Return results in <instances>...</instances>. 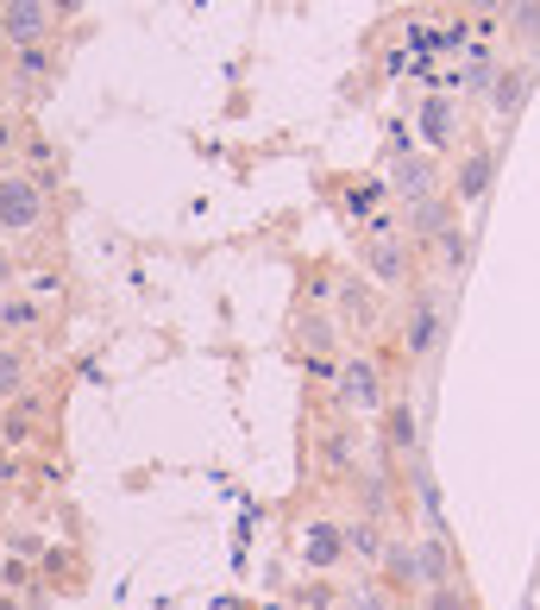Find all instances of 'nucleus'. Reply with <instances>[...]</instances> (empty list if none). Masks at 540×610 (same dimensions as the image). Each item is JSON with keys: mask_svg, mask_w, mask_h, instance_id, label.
<instances>
[{"mask_svg": "<svg viewBox=\"0 0 540 610\" xmlns=\"http://www.w3.org/2000/svg\"><path fill=\"white\" fill-rule=\"evenodd\" d=\"M44 208H51V189L44 177H25V170H0V234H39Z\"/></svg>", "mask_w": 540, "mask_h": 610, "instance_id": "obj_1", "label": "nucleus"}, {"mask_svg": "<svg viewBox=\"0 0 540 610\" xmlns=\"http://www.w3.org/2000/svg\"><path fill=\"white\" fill-rule=\"evenodd\" d=\"M340 396H346V410H359V415H371V410H384V372H377V359H365V353H352V359H340Z\"/></svg>", "mask_w": 540, "mask_h": 610, "instance_id": "obj_2", "label": "nucleus"}, {"mask_svg": "<svg viewBox=\"0 0 540 610\" xmlns=\"http://www.w3.org/2000/svg\"><path fill=\"white\" fill-rule=\"evenodd\" d=\"M7 44H44L51 39V0H0Z\"/></svg>", "mask_w": 540, "mask_h": 610, "instance_id": "obj_3", "label": "nucleus"}, {"mask_svg": "<svg viewBox=\"0 0 540 610\" xmlns=\"http://www.w3.org/2000/svg\"><path fill=\"white\" fill-rule=\"evenodd\" d=\"M390 189L408 201H427V196H440V164L434 158H415V152H403V158L390 164Z\"/></svg>", "mask_w": 540, "mask_h": 610, "instance_id": "obj_4", "label": "nucleus"}, {"mask_svg": "<svg viewBox=\"0 0 540 610\" xmlns=\"http://www.w3.org/2000/svg\"><path fill=\"white\" fill-rule=\"evenodd\" d=\"M440 321H446L440 296H415V302H408V321H403V347L415 359H427L434 347H440Z\"/></svg>", "mask_w": 540, "mask_h": 610, "instance_id": "obj_5", "label": "nucleus"}, {"mask_svg": "<svg viewBox=\"0 0 540 610\" xmlns=\"http://www.w3.org/2000/svg\"><path fill=\"white\" fill-rule=\"evenodd\" d=\"M302 560H309L314 572H328L346 560V529H333V523H314L309 535H302Z\"/></svg>", "mask_w": 540, "mask_h": 610, "instance_id": "obj_6", "label": "nucleus"}, {"mask_svg": "<svg viewBox=\"0 0 540 610\" xmlns=\"http://www.w3.org/2000/svg\"><path fill=\"white\" fill-rule=\"evenodd\" d=\"M490 183H497V152H471V158L453 170V201H478Z\"/></svg>", "mask_w": 540, "mask_h": 610, "instance_id": "obj_7", "label": "nucleus"}, {"mask_svg": "<svg viewBox=\"0 0 540 610\" xmlns=\"http://www.w3.org/2000/svg\"><path fill=\"white\" fill-rule=\"evenodd\" d=\"M377 567H384V586H390V591L422 586V567H415V548H408V541H384V554H377Z\"/></svg>", "mask_w": 540, "mask_h": 610, "instance_id": "obj_8", "label": "nucleus"}, {"mask_svg": "<svg viewBox=\"0 0 540 610\" xmlns=\"http://www.w3.org/2000/svg\"><path fill=\"white\" fill-rule=\"evenodd\" d=\"M453 133H459V114H453V101H446V95L422 101V138H427V145H434V152H446V145H453Z\"/></svg>", "mask_w": 540, "mask_h": 610, "instance_id": "obj_9", "label": "nucleus"}, {"mask_svg": "<svg viewBox=\"0 0 540 610\" xmlns=\"http://www.w3.org/2000/svg\"><path fill=\"white\" fill-rule=\"evenodd\" d=\"M365 271L377 277V283H403L408 277V246L403 239H377V246L365 252Z\"/></svg>", "mask_w": 540, "mask_h": 610, "instance_id": "obj_10", "label": "nucleus"}, {"mask_svg": "<svg viewBox=\"0 0 540 610\" xmlns=\"http://www.w3.org/2000/svg\"><path fill=\"white\" fill-rule=\"evenodd\" d=\"M415 567H422V586H453V548H446L440 535L415 541Z\"/></svg>", "mask_w": 540, "mask_h": 610, "instance_id": "obj_11", "label": "nucleus"}, {"mask_svg": "<svg viewBox=\"0 0 540 610\" xmlns=\"http://www.w3.org/2000/svg\"><path fill=\"white\" fill-rule=\"evenodd\" d=\"M408 234H446L453 227V201L446 196H427V201H408Z\"/></svg>", "mask_w": 540, "mask_h": 610, "instance_id": "obj_12", "label": "nucleus"}, {"mask_svg": "<svg viewBox=\"0 0 540 610\" xmlns=\"http://www.w3.org/2000/svg\"><path fill=\"white\" fill-rule=\"evenodd\" d=\"M25 384H32V359L20 347H0V403L25 396Z\"/></svg>", "mask_w": 540, "mask_h": 610, "instance_id": "obj_13", "label": "nucleus"}, {"mask_svg": "<svg viewBox=\"0 0 540 610\" xmlns=\"http://www.w3.org/2000/svg\"><path fill=\"white\" fill-rule=\"evenodd\" d=\"M39 321H44V309L32 296H7V302H0V334H32Z\"/></svg>", "mask_w": 540, "mask_h": 610, "instance_id": "obj_14", "label": "nucleus"}, {"mask_svg": "<svg viewBox=\"0 0 540 610\" xmlns=\"http://www.w3.org/2000/svg\"><path fill=\"white\" fill-rule=\"evenodd\" d=\"M13 76H20V82H44V76H51V51H44V44H20V51H13Z\"/></svg>", "mask_w": 540, "mask_h": 610, "instance_id": "obj_15", "label": "nucleus"}, {"mask_svg": "<svg viewBox=\"0 0 540 610\" xmlns=\"http://www.w3.org/2000/svg\"><path fill=\"white\" fill-rule=\"evenodd\" d=\"M415 441H422V428H415V410H408V403H396V410H390V447H396V453H415Z\"/></svg>", "mask_w": 540, "mask_h": 610, "instance_id": "obj_16", "label": "nucleus"}, {"mask_svg": "<svg viewBox=\"0 0 540 610\" xmlns=\"http://www.w3.org/2000/svg\"><path fill=\"white\" fill-rule=\"evenodd\" d=\"M346 554H352V560H377V554H384L377 523H352V529H346Z\"/></svg>", "mask_w": 540, "mask_h": 610, "instance_id": "obj_17", "label": "nucleus"}, {"mask_svg": "<svg viewBox=\"0 0 540 610\" xmlns=\"http://www.w3.org/2000/svg\"><path fill=\"white\" fill-rule=\"evenodd\" d=\"M39 403H32V396H13V410H7V422H0V434H7V441H25V434H32V422H39Z\"/></svg>", "mask_w": 540, "mask_h": 610, "instance_id": "obj_18", "label": "nucleus"}, {"mask_svg": "<svg viewBox=\"0 0 540 610\" xmlns=\"http://www.w3.org/2000/svg\"><path fill=\"white\" fill-rule=\"evenodd\" d=\"M521 95H528V76H521V70H509V76L497 82V114H516Z\"/></svg>", "mask_w": 540, "mask_h": 610, "instance_id": "obj_19", "label": "nucleus"}, {"mask_svg": "<svg viewBox=\"0 0 540 610\" xmlns=\"http://www.w3.org/2000/svg\"><path fill=\"white\" fill-rule=\"evenodd\" d=\"M422 610H471V598H465L459 586H427Z\"/></svg>", "mask_w": 540, "mask_h": 610, "instance_id": "obj_20", "label": "nucleus"}, {"mask_svg": "<svg viewBox=\"0 0 540 610\" xmlns=\"http://www.w3.org/2000/svg\"><path fill=\"white\" fill-rule=\"evenodd\" d=\"M352 610H396V591L390 586H359L352 591Z\"/></svg>", "mask_w": 540, "mask_h": 610, "instance_id": "obj_21", "label": "nucleus"}, {"mask_svg": "<svg viewBox=\"0 0 540 610\" xmlns=\"http://www.w3.org/2000/svg\"><path fill=\"white\" fill-rule=\"evenodd\" d=\"M384 189L390 183H359V189L346 196V215H371V201H384Z\"/></svg>", "mask_w": 540, "mask_h": 610, "instance_id": "obj_22", "label": "nucleus"}, {"mask_svg": "<svg viewBox=\"0 0 540 610\" xmlns=\"http://www.w3.org/2000/svg\"><path fill=\"white\" fill-rule=\"evenodd\" d=\"M340 302H346V316H352V321H371V316H377V309H371V296H365V290H352V283L340 290Z\"/></svg>", "mask_w": 540, "mask_h": 610, "instance_id": "obj_23", "label": "nucleus"}, {"mask_svg": "<svg viewBox=\"0 0 540 610\" xmlns=\"http://www.w3.org/2000/svg\"><path fill=\"white\" fill-rule=\"evenodd\" d=\"M13 152H20V120L0 114V164H13Z\"/></svg>", "mask_w": 540, "mask_h": 610, "instance_id": "obj_24", "label": "nucleus"}, {"mask_svg": "<svg viewBox=\"0 0 540 610\" xmlns=\"http://www.w3.org/2000/svg\"><path fill=\"white\" fill-rule=\"evenodd\" d=\"M89 0H51V20H70V13H82Z\"/></svg>", "mask_w": 540, "mask_h": 610, "instance_id": "obj_25", "label": "nucleus"}, {"mask_svg": "<svg viewBox=\"0 0 540 610\" xmlns=\"http://www.w3.org/2000/svg\"><path fill=\"white\" fill-rule=\"evenodd\" d=\"M7 478H20V466H13V459H0V485H7Z\"/></svg>", "mask_w": 540, "mask_h": 610, "instance_id": "obj_26", "label": "nucleus"}, {"mask_svg": "<svg viewBox=\"0 0 540 610\" xmlns=\"http://www.w3.org/2000/svg\"><path fill=\"white\" fill-rule=\"evenodd\" d=\"M7 277H13V265H7V258H0V283H7Z\"/></svg>", "mask_w": 540, "mask_h": 610, "instance_id": "obj_27", "label": "nucleus"}, {"mask_svg": "<svg viewBox=\"0 0 540 610\" xmlns=\"http://www.w3.org/2000/svg\"><path fill=\"white\" fill-rule=\"evenodd\" d=\"M0 51H7V20H0Z\"/></svg>", "mask_w": 540, "mask_h": 610, "instance_id": "obj_28", "label": "nucleus"}, {"mask_svg": "<svg viewBox=\"0 0 540 610\" xmlns=\"http://www.w3.org/2000/svg\"><path fill=\"white\" fill-rule=\"evenodd\" d=\"M0 610H20V604H13V598H0Z\"/></svg>", "mask_w": 540, "mask_h": 610, "instance_id": "obj_29", "label": "nucleus"}, {"mask_svg": "<svg viewBox=\"0 0 540 610\" xmlns=\"http://www.w3.org/2000/svg\"><path fill=\"white\" fill-rule=\"evenodd\" d=\"M478 7H490V0H478Z\"/></svg>", "mask_w": 540, "mask_h": 610, "instance_id": "obj_30", "label": "nucleus"}]
</instances>
